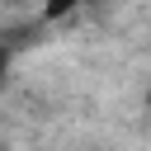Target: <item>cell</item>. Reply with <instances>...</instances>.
<instances>
[{
  "mask_svg": "<svg viewBox=\"0 0 151 151\" xmlns=\"http://www.w3.org/2000/svg\"><path fill=\"white\" fill-rule=\"evenodd\" d=\"M5 66H9V52H5V47H0V76H5Z\"/></svg>",
  "mask_w": 151,
  "mask_h": 151,
  "instance_id": "7a4b0ae2",
  "label": "cell"
},
{
  "mask_svg": "<svg viewBox=\"0 0 151 151\" xmlns=\"http://www.w3.org/2000/svg\"><path fill=\"white\" fill-rule=\"evenodd\" d=\"M80 5H90V0H42V19H47V24H57V19L76 14Z\"/></svg>",
  "mask_w": 151,
  "mask_h": 151,
  "instance_id": "6da1fadb",
  "label": "cell"
}]
</instances>
